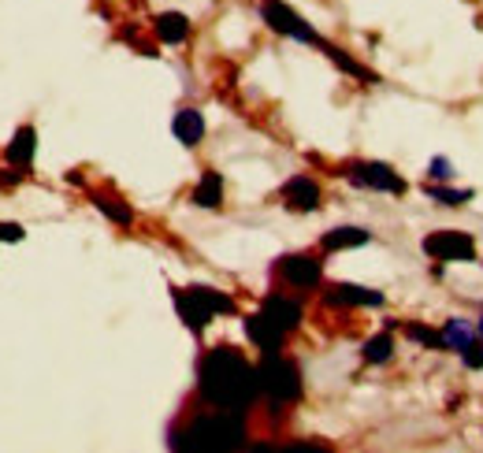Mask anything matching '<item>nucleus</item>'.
Here are the masks:
<instances>
[{
    "label": "nucleus",
    "mask_w": 483,
    "mask_h": 453,
    "mask_svg": "<svg viewBox=\"0 0 483 453\" xmlns=\"http://www.w3.org/2000/svg\"><path fill=\"white\" fill-rule=\"evenodd\" d=\"M261 15H264V23H268L271 30H279V34H286V37H294V41H305V45H320V49H327L324 41L317 37V30L305 27L302 15H294V12L283 4V0H264V4H261Z\"/></svg>",
    "instance_id": "nucleus-5"
},
{
    "label": "nucleus",
    "mask_w": 483,
    "mask_h": 453,
    "mask_svg": "<svg viewBox=\"0 0 483 453\" xmlns=\"http://www.w3.org/2000/svg\"><path fill=\"white\" fill-rule=\"evenodd\" d=\"M461 357H465V364L469 368H483V346H469V349H461Z\"/></svg>",
    "instance_id": "nucleus-23"
},
{
    "label": "nucleus",
    "mask_w": 483,
    "mask_h": 453,
    "mask_svg": "<svg viewBox=\"0 0 483 453\" xmlns=\"http://www.w3.org/2000/svg\"><path fill=\"white\" fill-rule=\"evenodd\" d=\"M261 313L279 327V331H294V327L302 323V305L298 301H290V298H268Z\"/></svg>",
    "instance_id": "nucleus-11"
},
{
    "label": "nucleus",
    "mask_w": 483,
    "mask_h": 453,
    "mask_svg": "<svg viewBox=\"0 0 483 453\" xmlns=\"http://www.w3.org/2000/svg\"><path fill=\"white\" fill-rule=\"evenodd\" d=\"M172 131H175V138L182 141V146H197V141L205 138V119L194 108H182L175 115V123H172Z\"/></svg>",
    "instance_id": "nucleus-13"
},
{
    "label": "nucleus",
    "mask_w": 483,
    "mask_h": 453,
    "mask_svg": "<svg viewBox=\"0 0 483 453\" xmlns=\"http://www.w3.org/2000/svg\"><path fill=\"white\" fill-rule=\"evenodd\" d=\"M246 439V424L242 413L235 409H220V413L197 417L186 431L172 435V449H190V453H227L238 449Z\"/></svg>",
    "instance_id": "nucleus-2"
},
{
    "label": "nucleus",
    "mask_w": 483,
    "mask_h": 453,
    "mask_svg": "<svg viewBox=\"0 0 483 453\" xmlns=\"http://www.w3.org/2000/svg\"><path fill=\"white\" fill-rule=\"evenodd\" d=\"M286 453H327V446H312V442H298V446H286Z\"/></svg>",
    "instance_id": "nucleus-26"
},
{
    "label": "nucleus",
    "mask_w": 483,
    "mask_h": 453,
    "mask_svg": "<svg viewBox=\"0 0 483 453\" xmlns=\"http://www.w3.org/2000/svg\"><path fill=\"white\" fill-rule=\"evenodd\" d=\"M443 342H447L450 349H469V346H472V327H469L465 320H450L447 331H443Z\"/></svg>",
    "instance_id": "nucleus-18"
},
{
    "label": "nucleus",
    "mask_w": 483,
    "mask_h": 453,
    "mask_svg": "<svg viewBox=\"0 0 483 453\" xmlns=\"http://www.w3.org/2000/svg\"><path fill=\"white\" fill-rule=\"evenodd\" d=\"M327 301L331 305H383V294L365 290V286H353V282H339V286H331Z\"/></svg>",
    "instance_id": "nucleus-12"
},
{
    "label": "nucleus",
    "mask_w": 483,
    "mask_h": 453,
    "mask_svg": "<svg viewBox=\"0 0 483 453\" xmlns=\"http://www.w3.org/2000/svg\"><path fill=\"white\" fill-rule=\"evenodd\" d=\"M390 349H394L390 335H375V338L365 342V361L368 364H383V361H390Z\"/></svg>",
    "instance_id": "nucleus-19"
},
{
    "label": "nucleus",
    "mask_w": 483,
    "mask_h": 453,
    "mask_svg": "<svg viewBox=\"0 0 483 453\" xmlns=\"http://www.w3.org/2000/svg\"><path fill=\"white\" fill-rule=\"evenodd\" d=\"M175 305H179V316L186 320V327H194V331H201L216 313H235V301H230L227 294H220V290H208V286L179 290Z\"/></svg>",
    "instance_id": "nucleus-4"
},
{
    "label": "nucleus",
    "mask_w": 483,
    "mask_h": 453,
    "mask_svg": "<svg viewBox=\"0 0 483 453\" xmlns=\"http://www.w3.org/2000/svg\"><path fill=\"white\" fill-rule=\"evenodd\" d=\"M350 182L368 190H383V194H406V182L398 179L387 163H353L350 168Z\"/></svg>",
    "instance_id": "nucleus-7"
},
{
    "label": "nucleus",
    "mask_w": 483,
    "mask_h": 453,
    "mask_svg": "<svg viewBox=\"0 0 483 453\" xmlns=\"http://www.w3.org/2000/svg\"><path fill=\"white\" fill-rule=\"evenodd\" d=\"M257 386H261V394H268L276 405H286V401H298L302 398V376H298V364L279 357V349L276 354H268L257 368Z\"/></svg>",
    "instance_id": "nucleus-3"
},
{
    "label": "nucleus",
    "mask_w": 483,
    "mask_h": 453,
    "mask_svg": "<svg viewBox=\"0 0 483 453\" xmlns=\"http://www.w3.org/2000/svg\"><path fill=\"white\" fill-rule=\"evenodd\" d=\"M34 127H19V134L12 138V146H8V163H15V168H27V163L34 160Z\"/></svg>",
    "instance_id": "nucleus-15"
},
{
    "label": "nucleus",
    "mask_w": 483,
    "mask_h": 453,
    "mask_svg": "<svg viewBox=\"0 0 483 453\" xmlns=\"http://www.w3.org/2000/svg\"><path fill=\"white\" fill-rule=\"evenodd\" d=\"M283 201L290 204L294 212H312V209H320V187L312 179L298 175V179H290L283 187Z\"/></svg>",
    "instance_id": "nucleus-8"
},
{
    "label": "nucleus",
    "mask_w": 483,
    "mask_h": 453,
    "mask_svg": "<svg viewBox=\"0 0 483 453\" xmlns=\"http://www.w3.org/2000/svg\"><path fill=\"white\" fill-rule=\"evenodd\" d=\"M220 201H223V179L216 171H208L194 190V204H201V209H216Z\"/></svg>",
    "instance_id": "nucleus-17"
},
{
    "label": "nucleus",
    "mask_w": 483,
    "mask_h": 453,
    "mask_svg": "<svg viewBox=\"0 0 483 453\" xmlns=\"http://www.w3.org/2000/svg\"><path fill=\"white\" fill-rule=\"evenodd\" d=\"M424 253L431 260H476V242L465 231H435L424 238Z\"/></svg>",
    "instance_id": "nucleus-6"
},
{
    "label": "nucleus",
    "mask_w": 483,
    "mask_h": 453,
    "mask_svg": "<svg viewBox=\"0 0 483 453\" xmlns=\"http://www.w3.org/2000/svg\"><path fill=\"white\" fill-rule=\"evenodd\" d=\"M479 338H483V320H479Z\"/></svg>",
    "instance_id": "nucleus-27"
},
{
    "label": "nucleus",
    "mask_w": 483,
    "mask_h": 453,
    "mask_svg": "<svg viewBox=\"0 0 483 453\" xmlns=\"http://www.w3.org/2000/svg\"><path fill=\"white\" fill-rule=\"evenodd\" d=\"M428 197H431V201H443V204H469V201H472V190H443V187H428Z\"/></svg>",
    "instance_id": "nucleus-21"
},
{
    "label": "nucleus",
    "mask_w": 483,
    "mask_h": 453,
    "mask_svg": "<svg viewBox=\"0 0 483 453\" xmlns=\"http://www.w3.org/2000/svg\"><path fill=\"white\" fill-rule=\"evenodd\" d=\"M23 238V226L19 223H0V242H19Z\"/></svg>",
    "instance_id": "nucleus-24"
},
{
    "label": "nucleus",
    "mask_w": 483,
    "mask_h": 453,
    "mask_svg": "<svg viewBox=\"0 0 483 453\" xmlns=\"http://www.w3.org/2000/svg\"><path fill=\"white\" fill-rule=\"evenodd\" d=\"M97 209H101L104 216H109V219H116V223H123V226H127V223L134 219V212H131V209H123V204H116L112 197H97Z\"/></svg>",
    "instance_id": "nucleus-20"
},
{
    "label": "nucleus",
    "mask_w": 483,
    "mask_h": 453,
    "mask_svg": "<svg viewBox=\"0 0 483 453\" xmlns=\"http://www.w3.org/2000/svg\"><path fill=\"white\" fill-rule=\"evenodd\" d=\"M320 275H324V267H320V260H312V257H286L283 260V279L290 282V286H317L320 282Z\"/></svg>",
    "instance_id": "nucleus-9"
},
{
    "label": "nucleus",
    "mask_w": 483,
    "mask_h": 453,
    "mask_svg": "<svg viewBox=\"0 0 483 453\" xmlns=\"http://www.w3.org/2000/svg\"><path fill=\"white\" fill-rule=\"evenodd\" d=\"M261 394L257 386V368H249V361L230 346L208 349L201 361V398L216 409H242Z\"/></svg>",
    "instance_id": "nucleus-1"
},
{
    "label": "nucleus",
    "mask_w": 483,
    "mask_h": 453,
    "mask_svg": "<svg viewBox=\"0 0 483 453\" xmlns=\"http://www.w3.org/2000/svg\"><path fill=\"white\" fill-rule=\"evenodd\" d=\"M157 37L167 41V45H179V41L190 37V19L179 15V12H164V15H157Z\"/></svg>",
    "instance_id": "nucleus-14"
},
{
    "label": "nucleus",
    "mask_w": 483,
    "mask_h": 453,
    "mask_svg": "<svg viewBox=\"0 0 483 453\" xmlns=\"http://www.w3.org/2000/svg\"><path fill=\"white\" fill-rule=\"evenodd\" d=\"M368 242V231H361V226H339V231L324 234V250L334 253V250H353V245H365Z\"/></svg>",
    "instance_id": "nucleus-16"
},
{
    "label": "nucleus",
    "mask_w": 483,
    "mask_h": 453,
    "mask_svg": "<svg viewBox=\"0 0 483 453\" xmlns=\"http://www.w3.org/2000/svg\"><path fill=\"white\" fill-rule=\"evenodd\" d=\"M406 335H409L413 342H424V346H439V342H443V335H435V331H428V327H420V323H409Z\"/></svg>",
    "instance_id": "nucleus-22"
},
{
    "label": "nucleus",
    "mask_w": 483,
    "mask_h": 453,
    "mask_svg": "<svg viewBox=\"0 0 483 453\" xmlns=\"http://www.w3.org/2000/svg\"><path fill=\"white\" fill-rule=\"evenodd\" d=\"M454 171H450V160L447 156H439V160H431V179H450Z\"/></svg>",
    "instance_id": "nucleus-25"
},
{
    "label": "nucleus",
    "mask_w": 483,
    "mask_h": 453,
    "mask_svg": "<svg viewBox=\"0 0 483 453\" xmlns=\"http://www.w3.org/2000/svg\"><path fill=\"white\" fill-rule=\"evenodd\" d=\"M246 331H249V338H254L264 354H276V349L283 346V338H286V331H279L276 323H271L264 313H257V316H249L246 320Z\"/></svg>",
    "instance_id": "nucleus-10"
}]
</instances>
